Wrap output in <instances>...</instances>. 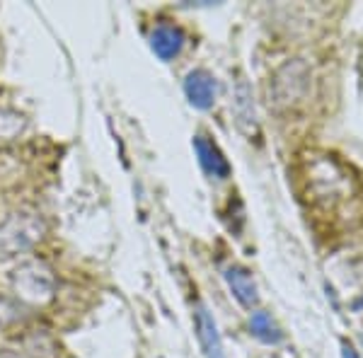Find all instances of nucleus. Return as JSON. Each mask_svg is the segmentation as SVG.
<instances>
[{
  "mask_svg": "<svg viewBox=\"0 0 363 358\" xmlns=\"http://www.w3.org/2000/svg\"><path fill=\"white\" fill-rule=\"evenodd\" d=\"M0 358H25L22 354H17L13 349H0Z\"/></svg>",
  "mask_w": 363,
  "mask_h": 358,
  "instance_id": "obj_12",
  "label": "nucleus"
},
{
  "mask_svg": "<svg viewBox=\"0 0 363 358\" xmlns=\"http://www.w3.org/2000/svg\"><path fill=\"white\" fill-rule=\"evenodd\" d=\"M235 114H238V121L240 124H252V128L257 126L255 121V104H252V92L245 80H238V87H235Z\"/></svg>",
  "mask_w": 363,
  "mask_h": 358,
  "instance_id": "obj_10",
  "label": "nucleus"
},
{
  "mask_svg": "<svg viewBox=\"0 0 363 358\" xmlns=\"http://www.w3.org/2000/svg\"><path fill=\"white\" fill-rule=\"evenodd\" d=\"M194 327H196V337L199 344H201L203 358H228L213 315L208 313V308L203 303H196L194 308Z\"/></svg>",
  "mask_w": 363,
  "mask_h": 358,
  "instance_id": "obj_5",
  "label": "nucleus"
},
{
  "mask_svg": "<svg viewBox=\"0 0 363 358\" xmlns=\"http://www.w3.org/2000/svg\"><path fill=\"white\" fill-rule=\"evenodd\" d=\"M342 358H361L359 351H356V346L351 342H347V339L342 342Z\"/></svg>",
  "mask_w": 363,
  "mask_h": 358,
  "instance_id": "obj_11",
  "label": "nucleus"
},
{
  "mask_svg": "<svg viewBox=\"0 0 363 358\" xmlns=\"http://www.w3.org/2000/svg\"><path fill=\"white\" fill-rule=\"evenodd\" d=\"M310 85V68L303 58L286 61L284 66L277 68L272 83H269V95L277 107H291L298 99L306 97Z\"/></svg>",
  "mask_w": 363,
  "mask_h": 358,
  "instance_id": "obj_3",
  "label": "nucleus"
},
{
  "mask_svg": "<svg viewBox=\"0 0 363 358\" xmlns=\"http://www.w3.org/2000/svg\"><path fill=\"white\" fill-rule=\"evenodd\" d=\"M250 334L255 339H259L262 344H269V346H277L284 342V332L281 327L274 322V317L264 313V310H255L250 317Z\"/></svg>",
  "mask_w": 363,
  "mask_h": 358,
  "instance_id": "obj_9",
  "label": "nucleus"
},
{
  "mask_svg": "<svg viewBox=\"0 0 363 358\" xmlns=\"http://www.w3.org/2000/svg\"><path fill=\"white\" fill-rule=\"evenodd\" d=\"M351 308H354V310H363V293H361L359 298H356L354 303H351Z\"/></svg>",
  "mask_w": 363,
  "mask_h": 358,
  "instance_id": "obj_13",
  "label": "nucleus"
},
{
  "mask_svg": "<svg viewBox=\"0 0 363 358\" xmlns=\"http://www.w3.org/2000/svg\"><path fill=\"white\" fill-rule=\"evenodd\" d=\"M184 95L194 109L206 111L213 107V102H216L218 83H216V78L208 73V70H203V68L189 70L184 78Z\"/></svg>",
  "mask_w": 363,
  "mask_h": 358,
  "instance_id": "obj_4",
  "label": "nucleus"
},
{
  "mask_svg": "<svg viewBox=\"0 0 363 358\" xmlns=\"http://www.w3.org/2000/svg\"><path fill=\"white\" fill-rule=\"evenodd\" d=\"M223 279L233 293V298H235L245 310H255L257 305H259V291H257V284H255V279H252L250 269L240 267V264H230V267L223 269Z\"/></svg>",
  "mask_w": 363,
  "mask_h": 358,
  "instance_id": "obj_6",
  "label": "nucleus"
},
{
  "mask_svg": "<svg viewBox=\"0 0 363 358\" xmlns=\"http://www.w3.org/2000/svg\"><path fill=\"white\" fill-rule=\"evenodd\" d=\"M194 150H196V157H199V165L203 167V172L213 179H228L233 172L230 162L228 157L223 155V150L213 143L208 136H194Z\"/></svg>",
  "mask_w": 363,
  "mask_h": 358,
  "instance_id": "obj_7",
  "label": "nucleus"
},
{
  "mask_svg": "<svg viewBox=\"0 0 363 358\" xmlns=\"http://www.w3.org/2000/svg\"><path fill=\"white\" fill-rule=\"evenodd\" d=\"M44 220L34 211H15L0 223V259H8L44 237Z\"/></svg>",
  "mask_w": 363,
  "mask_h": 358,
  "instance_id": "obj_1",
  "label": "nucleus"
},
{
  "mask_svg": "<svg viewBox=\"0 0 363 358\" xmlns=\"http://www.w3.org/2000/svg\"><path fill=\"white\" fill-rule=\"evenodd\" d=\"M10 281H13V289L17 293V298L25 303H32V305L49 303L56 293L54 269H51L46 262H39V259L22 262L13 272V276H10Z\"/></svg>",
  "mask_w": 363,
  "mask_h": 358,
  "instance_id": "obj_2",
  "label": "nucleus"
},
{
  "mask_svg": "<svg viewBox=\"0 0 363 358\" xmlns=\"http://www.w3.org/2000/svg\"><path fill=\"white\" fill-rule=\"evenodd\" d=\"M184 32L177 25H167V22H160L157 27H153L150 32V49L153 54L160 58V61H172L182 54L184 49Z\"/></svg>",
  "mask_w": 363,
  "mask_h": 358,
  "instance_id": "obj_8",
  "label": "nucleus"
}]
</instances>
